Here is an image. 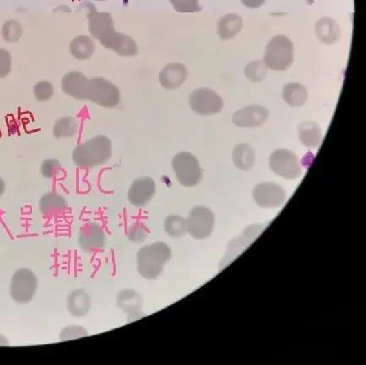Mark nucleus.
Listing matches in <instances>:
<instances>
[{
	"instance_id": "obj_1",
	"label": "nucleus",
	"mask_w": 366,
	"mask_h": 365,
	"mask_svg": "<svg viewBox=\"0 0 366 365\" xmlns=\"http://www.w3.org/2000/svg\"><path fill=\"white\" fill-rule=\"evenodd\" d=\"M171 256V249L163 242L158 241L145 245L137 253L138 273L148 280L158 278Z\"/></svg>"
},
{
	"instance_id": "obj_2",
	"label": "nucleus",
	"mask_w": 366,
	"mask_h": 365,
	"mask_svg": "<svg viewBox=\"0 0 366 365\" xmlns=\"http://www.w3.org/2000/svg\"><path fill=\"white\" fill-rule=\"evenodd\" d=\"M112 156V143L106 136H98L80 144L73 152V161L82 169L105 165Z\"/></svg>"
},
{
	"instance_id": "obj_3",
	"label": "nucleus",
	"mask_w": 366,
	"mask_h": 365,
	"mask_svg": "<svg viewBox=\"0 0 366 365\" xmlns=\"http://www.w3.org/2000/svg\"><path fill=\"white\" fill-rule=\"evenodd\" d=\"M294 61V45L289 37L277 35L269 41L264 62L268 69L283 72L289 68Z\"/></svg>"
},
{
	"instance_id": "obj_4",
	"label": "nucleus",
	"mask_w": 366,
	"mask_h": 365,
	"mask_svg": "<svg viewBox=\"0 0 366 365\" xmlns=\"http://www.w3.org/2000/svg\"><path fill=\"white\" fill-rule=\"evenodd\" d=\"M172 166L177 180L185 187H194L203 178L199 162L190 152H179L172 161Z\"/></svg>"
},
{
	"instance_id": "obj_5",
	"label": "nucleus",
	"mask_w": 366,
	"mask_h": 365,
	"mask_svg": "<svg viewBox=\"0 0 366 365\" xmlns=\"http://www.w3.org/2000/svg\"><path fill=\"white\" fill-rule=\"evenodd\" d=\"M88 100L103 107H114L121 102V92L110 81L102 77L89 80Z\"/></svg>"
},
{
	"instance_id": "obj_6",
	"label": "nucleus",
	"mask_w": 366,
	"mask_h": 365,
	"mask_svg": "<svg viewBox=\"0 0 366 365\" xmlns=\"http://www.w3.org/2000/svg\"><path fill=\"white\" fill-rule=\"evenodd\" d=\"M37 289V279L28 268H20L14 273L10 282V296L17 304L31 302Z\"/></svg>"
},
{
	"instance_id": "obj_7",
	"label": "nucleus",
	"mask_w": 366,
	"mask_h": 365,
	"mask_svg": "<svg viewBox=\"0 0 366 365\" xmlns=\"http://www.w3.org/2000/svg\"><path fill=\"white\" fill-rule=\"evenodd\" d=\"M223 101L218 93L210 88H200L190 96V106L196 114L208 116L220 113Z\"/></svg>"
},
{
	"instance_id": "obj_8",
	"label": "nucleus",
	"mask_w": 366,
	"mask_h": 365,
	"mask_svg": "<svg viewBox=\"0 0 366 365\" xmlns=\"http://www.w3.org/2000/svg\"><path fill=\"white\" fill-rule=\"evenodd\" d=\"M269 165L275 174L287 180H295L302 174L297 156L287 149H278L270 156Z\"/></svg>"
},
{
	"instance_id": "obj_9",
	"label": "nucleus",
	"mask_w": 366,
	"mask_h": 365,
	"mask_svg": "<svg viewBox=\"0 0 366 365\" xmlns=\"http://www.w3.org/2000/svg\"><path fill=\"white\" fill-rule=\"evenodd\" d=\"M187 222V232L197 240H204L211 236L215 225L214 212L209 208L198 206L190 212Z\"/></svg>"
},
{
	"instance_id": "obj_10",
	"label": "nucleus",
	"mask_w": 366,
	"mask_h": 365,
	"mask_svg": "<svg viewBox=\"0 0 366 365\" xmlns=\"http://www.w3.org/2000/svg\"><path fill=\"white\" fill-rule=\"evenodd\" d=\"M78 243L82 251L95 253L105 247L107 236L105 231L98 223H88L80 230Z\"/></svg>"
},
{
	"instance_id": "obj_11",
	"label": "nucleus",
	"mask_w": 366,
	"mask_h": 365,
	"mask_svg": "<svg viewBox=\"0 0 366 365\" xmlns=\"http://www.w3.org/2000/svg\"><path fill=\"white\" fill-rule=\"evenodd\" d=\"M254 199L263 208L278 207L285 202L286 192L275 182H263L253 191Z\"/></svg>"
},
{
	"instance_id": "obj_12",
	"label": "nucleus",
	"mask_w": 366,
	"mask_h": 365,
	"mask_svg": "<svg viewBox=\"0 0 366 365\" xmlns=\"http://www.w3.org/2000/svg\"><path fill=\"white\" fill-rule=\"evenodd\" d=\"M103 46L123 57H133L138 54V45L132 37L117 31L110 32L99 41Z\"/></svg>"
},
{
	"instance_id": "obj_13",
	"label": "nucleus",
	"mask_w": 366,
	"mask_h": 365,
	"mask_svg": "<svg viewBox=\"0 0 366 365\" xmlns=\"http://www.w3.org/2000/svg\"><path fill=\"white\" fill-rule=\"evenodd\" d=\"M156 193V184L152 178L141 177L132 182L128 191V200L134 207L145 206Z\"/></svg>"
},
{
	"instance_id": "obj_14",
	"label": "nucleus",
	"mask_w": 366,
	"mask_h": 365,
	"mask_svg": "<svg viewBox=\"0 0 366 365\" xmlns=\"http://www.w3.org/2000/svg\"><path fill=\"white\" fill-rule=\"evenodd\" d=\"M269 116V111L263 106L246 107L236 112L233 116V122L238 127H258L263 125Z\"/></svg>"
},
{
	"instance_id": "obj_15",
	"label": "nucleus",
	"mask_w": 366,
	"mask_h": 365,
	"mask_svg": "<svg viewBox=\"0 0 366 365\" xmlns=\"http://www.w3.org/2000/svg\"><path fill=\"white\" fill-rule=\"evenodd\" d=\"M62 89L67 95L77 100H88L89 80L80 72L67 73L62 79Z\"/></svg>"
},
{
	"instance_id": "obj_16",
	"label": "nucleus",
	"mask_w": 366,
	"mask_h": 365,
	"mask_svg": "<svg viewBox=\"0 0 366 365\" xmlns=\"http://www.w3.org/2000/svg\"><path fill=\"white\" fill-rule=\"evenodd\" d=\"M188 77L187 69L179 63H171L164 67L159 74V83L167 90H174L181 87Z\"/></svg>"
},
{
	"instance_id": "obj_17",
	"label": "nucleus",
	"mask_w": 366,
	"mask_h": 365,
	"mask_svg": "<svg viewBox=\"0 0 366 365\" xmlns=\"http://www.w3.org/2000/svg\"><path fill=\"white\" fill-rule=\"evenodd\" d=\"M88 18L89 32L99 41L114 30V22L110 13L94 10L88 13Z\"/></svg>"
},
{
	"instance_id": "obj_18",
	"label": "nucleus",
	"mask_w": 366,
	"mask_h": 365,
	"mask_svg": "<svg viewBox=\"0 0 366 365\" xmlns=\"http://www.w3.org/2000/svg\"><path fill=\"white\" fill-rule=\"evenodd\" d=\"M117 306L126 313L130 318L138 317L143 311V301L139 293L134 289H125L119 292L116 299Z\"/></svg>"
},
{
	"instance_id": "obj_19",
	"label": "nucleus",
	"mask_w": 366,
	"mask_h": 365,
	"mask_svg": "<svg viewBox=\"0 0 366 365\" xmlns=\"http://www.w3.org/2000/svg\"><path fill=\"white\" fill-rule=\"evenodd\" d=\"M91 298L83 289L74 290L67 298V310L76 318H81L87 315L91 309Z\"/></svg>"
},
{
	"instance_id": "obj_20",
	"label": "nucleus",
	"mask_w": 366,
	"mask_h": 365,
	"mask_svg": "<svg viewBox=\"0 0 366 365\" xmlns=\"http://www.w3.org/2000/svg\"><path fill=\"white\" fill-rule=\"evenodd\" d=\"M41 213L46 217L61 215L68 209V204L63 197L57 193H48L41 198L39 202Z\"/></svg>"
},
{
	"instance_id": "obj_21",
	"label": "nucleus",
	"mask_w": 366,
	"mask_h": 365,
	"mask_svg": "<svg viewBox=\"0 0 366 365\" xmlns=\"http://www.w3.org/2000/svg\"><path fill=\"white\" fill-rule=\"evenodd\" d=\"M316 33L321 42L326 44H332L339 39L341 35L338 22L334 19L324 17L320 19L316 25Z\"/></svg>"
},
{
	"instance_id": "obj_22",
	"label": "nucleus",
	"mask_w": 366,
	"mask_h": 365,
	"mask_svg": "<svg viewBox=\"0 0 366 365\" xmlns=\"http://www.w3.org/2000/svg\"><path fill=\"white\" fill-rule=\"evenodd\" d=\"M244 25L242 18L237 14H227L220 19L218 25V35L223 40H230L241 32Z\"/></svg>"
},
{
	"instance_id": "obj_23",
	"label": "nucleus",
	"mask_w": 366,
	"mask_h": 365,
	"mask_svg": "<svg viewBox=\"0 0 366 365\" xmlns=\"http://www.w3.org/2000/svg\"><path fill=\"white\" fill-rule=\"evenodd\" d=\"M300 139L306 147L315 149L320 146L323 140L322 130L315 122L303 123L298 128Z\"/></svg>"
},
{
	"instance_id": "obj_24",
	"label": "nucleus",
	"mask_w": 366,
	"mask_h": 365,
	"mask_svg": "<svg viewBox=\"0 0 366 365\" xmlns=\"http://www.w3.org/2000/svg\"><path fill=\"white\" fill-rule=\"evenodd\" d=\"M70 53L74 58L85 61L92 57L96 50V44L91 37L85 35H81L72 40L70 46Z\"/></svg>"
},
{
	"instance_id": "obj_25",
	"label": "nucleus",
	"mask_w": 366,
	"mask_h": 365,
	"mask_svg": "<svg viewBox=\"0 0 366 365\" xmlns=\"http://www.w3.org/2000/svg\"><path fill=\"white\" fill-rule=\"evenodd\" d=\"M283 98L291 107H301L307 101L308 92L303 85L289 83L283 89Z\"/></svg>"
},
{
	"instance_id": "obj_26",
	"label": "nucleus",
	"mask_w": 366,
	"mask_h": 365,
	"mask_svg": "<svg viewBox=\"0 0 366 365\" xmlns=\"http://www.w3.org/2000/svg\"><path fill=\"white\" fill-rule=\"evenodd\" d=\"M233 161L235 166L241 170L252 169L255 163V154L248 144H240L234 149Z\"/></svg>"
},
{
	"instance_id": "obj_27",
	"label": "nucleus",
	"mask_w": 366,
	"mask_h": 365,
	"mask_svg": "<svg viewBox=\"0 0 366 365\" xmlns=\"http://www.w3.org/2000/svg\"><path fill=\"white\" fill-rule=\"evenodd\" d=\"M164 230L172 238H181L187 232V222L177 215H170L164 221Z\"/></svg>"
},
{
	"instance_id": "obj_28",
	"label": "nucleus",
	"mask_w": 366,
	"mask_h": 365,
	"mask_svg": "<svg viewBox=\"0 0 366 365\" xmlns=\"http://www.w3.org/2000/svg\"><path fill=\"white\" fill-rule=\"evenodd\" d=\"M77 121L72 117H65L59 119L54 126V136L57 139L70 138L76 135L77 132Z\"/></svg>"
},
{
	"instance_id": "obj_29",
	"label": "nucleus",
	"mask_w": 366,
	"mask_h": 365,
	"mask_svg": "<svg viewBox=\"0 0 366 365\" xmlns=\"http://www.w3.org/2000/svg\"><path fill=\"white\" fill-rule=\"evenodd\" d=\"M267 66L263 61H256L250 62L245 67V74L246 77L253 83H261L266 79L267 76Z\"/></svg>"
},
{
	"instance_id": "obj_30",
	"label": "nucleus",
	"mask_w": 366,
	"mask_h": 365,
	"mask_svg": "<svg viewBox=\"0 0 366 365\" xmlns=\"http://www.w3.org/2000/svg\"><path fill=\"white\" fill-rule=\"evenodd\" d=\"M1 32L7 43H17L22 36V27L17 21H7L3 25Z\"/></svg>"
},
{
	"instance_id": "obj_31",
	"label": "nucleus",
	"mask_w": 366,
	"mask_h": 365,
	"mask_svg": "<svg viewBox=\"0 0 366 365\" xmlns=\"http://www.w3.org/2000/svg\"><path fill=\"white\" fill-rule=\"evenodd\" d=\"M175 11L181 14H192L201 11L199 0H169Z\"/></svg>"
},
{
	"instance_id": "obj_32",
	"label": "nucleus",
	"mask_w": 366,
	"mask_h": 365,
	"mask_svg": "<svg viewBox=\"0 0 366 365\" xmlns=\"http://www.w3.org/2000/svg\"><path fill=\"white\" fill-rule=\"evenodd\" d=\"M54 93V88L53 85L48 81H39L35 85L34 95L37 100L40 102H46L53 96Z\"/></svg>"
},
{
	"instance_id": "obj_33",
	"label": "nucleus",
	"mask_w": 366,
	"mask_h": 365,
	"mask_svg": "<svg viewBox=\"0 0 366 365\" xmlns=\"http://www.w3.org/2000/svg\"><path fill=\"white\" fill-rule=\"evenodd\" d=\"M61 171V163L56 159H48L41 165V174L46 178L57 177Z\"/></svg>"
},
{
	"instance_id": "obj_34",
	"label": "nucleus",
	"mask_w": 366,
	"mask_h": 365,
	"mask_svg": "<svg viewBox=\"0 0 366 365\" xmlns=\"http://www.w3.org/2000/svg\"><path fill=\"white\" fill-rule=\"evenodd\" d=\"M88 336V331L83 328V327L70 326L61 331V333L59 335V339H61V341L65 342Z\"/></svg>"
},
{
	"instance_id": "obj_35",
	"label": "nucleus",
	"mask_w": 366,
	"mask_h": 365,
	"mask_svg": "<svg viewBox=\"0 0 366 365\" xmlns=\"http://www.w3.org/2000/svg\"><path fill=\"white\" fill-rule=\"evenodd\" d=\"M127 236L133 242L143 241L148 236V229L143 223L136 222L130 227Z\"/></svg>"
},
{
	"instance_id": "obj_36",
	"label": "nucleus",
	"mask_w": 366,
	"mask_h": 365,
	"mask_svg": "<svg viewBox=\"0 0 366 365\" xmlns=\"http://www.w3.org/2000/svg\"><path fill=\"white\" fill-rule=\"evenodd\" d=\"M12 68V57L10 52L5 48H0V78L9 76Z\"/></svg>"
},
{
	"instance_id": "obj_37",
	"label": "nucleus",
	"mask_w": 366,
	"mask_h": 365,
	"mask_svg": "<svg viewBox=\"0 0 366 365\" xmlns=\"http://www.w3.org/2000/svg\"><path fill=\"white\" fill-rule=\"evenodd\" d=\"M242 5L247 7L249 9L260 8L266 0H241Z\"/></svg>"
},
{
	"instance_id": "obj_38",
	"label": "nucleus",
	"mask_w": 366,
	"mask_h": 365,
	"mask_svg": "<svg viewBox=\"0 0 366 365\" xmlns=\"http://www.w3.org/2000/svg\"><path fill=\"white\" fill-rule=\"evenodd\" d=\"M10 345L8 339H7L3 335L0 333V347H7Z\"/></svg>"
},
{
	"instance_id": "obj_39",
	"label": "nucleus",
	"mask_w": 366,
	"mask_h": 365,
	"mask_svg": "<svg viewBox=\"0 0 366 365\" xmlns=\"http://www.w3.org/2000/svg\"><path fill=\"white\" fill-rule=\"evenodd\" d=\"M5 191H6L5 181H3L1 178H0V196H1L3 194L5 193Z\"/></svg>"
},
{
	"instance_id": "obj_40",
	"label": "nucleus",
	"mask_w": 366,
	"mask_h": 365,
	"mask_svg": "<svg viewBox=\"0 0 366 365\" xmlns=\"http://www.w3.org/2000/svg\"><path fill=\"white\" fill-rule=\"evenodd\" d=\"M95 1L103 2V1H106V0H95Z\"/></svg>"
}]
</instances>
